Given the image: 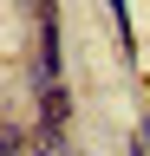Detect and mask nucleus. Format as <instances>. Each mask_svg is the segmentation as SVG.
<instances>
[{
  "label": "nucleus",
  "mask_w": 150,
  "mask_h": 156,
  "mask_svg": "<svg viewBox=\"0 0 150 156\" xmlns=\"http://www.w3.org/2000/svg\"><path fill=\"white\" fill-rule=\"evenodd\" d=\"M52 85H65V26H59V0H46L33 13V65H26V91L39 98Z\"/></svg>",
  "instance_id": "f257e3e1"
},
{
  "label": "nucleus",
  "mask_w": 150,
  "mask_h": 156,
  "mask_svg": "<svg viewBox=\"0 0 150 156\" xmlns=\"http://www.w3.org/2000/svg\"><path fill=\"white\" fill-rule=\"evenodd\" d=\"M130 156H150V150H144V143H137V136H130Z\"/></svg>",
  "instance_id": "0eeeda50"
},
{
  "label": "nucleus",
  "mask_w": 150,
  "mask_h": 156,
  "mask_svg": "<svg viewBox=\"0 0 150 156\" xmlns=\"http://www.w3.org/2000/svg\"><path fill=\"white\" fill-rule=\"evenodd\" d=\"M137 143H144V150H150V111H144V117H137Z\"/></svg>",
  "instance_id": "39448f33"
},
{
  "label": "nucleus",
  "mask_w": 150,
  "mask_h": 156,
  "mask_svg": "<svg viewBox=\"0 0 150 156\" xmlns=\"http://www.w3.org/2000/svg\"><path fill=\"white\" fill-rule=\"evenodd\" d=\"M20 7H26V13H39V7H46V0H20Z\"/></svg>",
  "instance_id": "423d86ee"
},
{
  "label": "nucleus",
  "mask_w": 150,
  "mask_h": 156,
  "mask_svg": "<svg viewBox=\"0 0 150 156\" xmlns=\"http://www.w3.org/2000/svg\"><path fill=\"white\" fill-rule=\"evenodd\" d=\"M0 156H33V124L0 117Z\"/></svg>",
  "instance_id": "20e7f679"
},
{
  "label": "nucleus",
  "mask_w": 150,
  "mask_h": 156,
  "mask_svg": "<svg viewBox=\"0 0 150 156\" xmlns=\"http://www.w3.org/2000/svg\"><path fill=\"white\" fill-rule=\"evenodd\" d=\"M33 104H39V111H33V130H46V136H72V111H79V104H72V85H52V91L33 98Z\"/></svg>",
  "instance_id": "f03ea898"
},
{
  "label": "nucleus",
  "mask_w": 150,
  "mask_h": 156,
  "mask_svg": "<svg viewBox=\"0 0 150 156\" xmlns=\"http://www.w3.org/2000/svg\"><path fill=\"white\" fill-rule=\"evenodd\" d=\"M104 13H111V39H118V52L137 65V26H130V0H104Z\"/></svg>",
  "instance_id": "7ed1b4c3"
}]
</instances>
